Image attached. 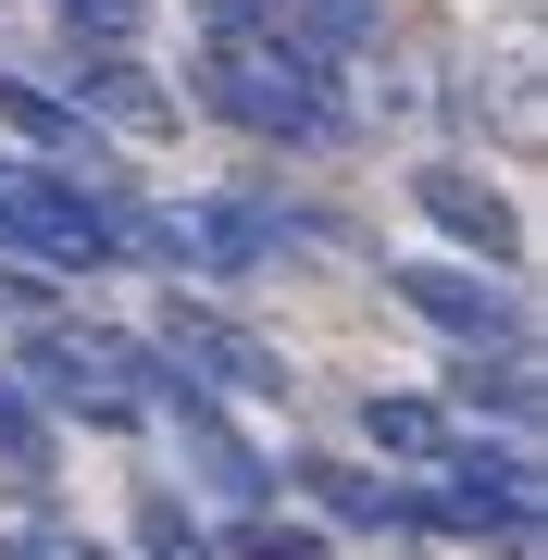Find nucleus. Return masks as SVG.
I'll list each match as a JSON object with an SVG mask.
<instances>
[{
	"label": "nucleus",
	"instance_id": "nucleus-1",
	"mask_svg": "<svg viewBox=\"0 0 548 560\" xmlns=\"http://www.w3.org/2000/svg\"><path fill=\"white\" fill-rule=\"evenodd\" d=\"M187 101L237 138H287V150H337L349 125V75H325L300 38H200L187 50Z\"/></svg>",
	"mask_w": 548,
	"mask_h": 560
},
{
	"label": "nucleus",
	"instance_id": "nucleus-2",
	"mask_svg": "<svg viewBox=\"0 0 548 560\" xmlns=\"http://www.w3.org/2000/svg\"><path fill=\"white\" fill-rule=\"evenodd\" d=\"M125 361H138V324H25L13 337V386L50 423H88V436H138V399H125Z\"/></svg>",
	"mask_w": 548,
	"mask_h": 560
},
{
	"label": "nucleus",
	"instance_id": "nucleus-3",
	"mask_svg": "<svg viewBox=\"0 0 548 560\" xmlns=\"http://www.w3.org/2000/svg\"><path fill=\"white\" fill-rule=\"evenodd\" d=\"M411 212L436 224L448 249L474 261V275H499V287H524V261H536V224H524V200L487 175V162H411Z\"/></svg>",
	"mask_w": 548,
	"mask_h": 560
},
{
	"label": "nucleus",
	"instance_id": "nucleus-4",
	"mask_svg": "<svg viewBox=\"0 0 548 560\" xmlns=\"http://www.w3.org/2000/svg\"><path fill=\"white\" fill-rule=\"evenodd\" d=\"M386 300H399L411 324H436L448 349H499V361H536V312H524V287L474 275V261H386Z\"/></svg>",
	"mask_w": 548,
	"mask_h": 560
},
{
	"label": "nucleus",
	"instance_id": "nucleus-5",
	"mask_svg": "<svg viewBox=\"0 0 548 560\" xmlns=\"http://www.w3.org/2000/svg\"><path fill=\"white\" fill-rule=\"evenodd\" d=\"M150 349H163V361H175L187 386H212V399H287V386H300L275 337H249L237 312L187 300V287H163V337H150Z\"/></svg>",
	"mask_w": 548,
	"mask_h": 560
},
{
	"label": "nucleus",
	"instance_id": "nucleus-6",
	"mask_svg": "<svg viewBox=\"0 0 548 560\" xmlns=\"http://www.w3.org/2000/svg\"><path fill=\"white\" fill-rule=\"evenodd\" d=\"M0 187H13V212H25V237H38L50 275H113V187H88V175H62V162H13L0 150Z\"/></svg>",
	"mask_w": 548,
	"mask_h": 560
},
{
	"label": "nucleus",
	"instance_id": "nucleus-7",
	"mask_svg": "<svg viewBox=\"0 0 548 560\" xmlns=\"http://www.w3.org/2000/svg\"><path fill=\"white\" fill-rule=\"evenodd\" d=\"M436 499H448V523L462 536H499L511 560H536V536H548V511H536V448H499V436H448V460H436Z\"/></svg>",
	"mask_w": 548,
	"mask_h": 560
},
{
	"label": "nucleus",
	"instance_id": "nucleus-8",
	"mask_svg": "<svg viewBox=\"0 0 548 560\" xmlns=\"http://www.w3.org/2000/svg\"><path fill=\"white\" fill-rule=\"evenodd\" d=\"M300 237V212L263 200V187H200V200H175V249H187V275H263V261Z\"/></svg>",
	"mask_w": 548,
	"mask_h": 560
},
{
	"label": "nucleus",
	"instance_id": "nucleus-9",
	"mask_svg": "<svg viewBox=\"0 0 548 560\" xmlns=\"http://www.w3.org/2000/svg\"><path fill=\"white\" fill-rule=\"evenodd\" d=\"M462 113L487 125L511 162H536V150H548V101H536V25H511L499 50H474V62H462Z\"/></svg>",
	"mask_w": 548,
	"mask_h": 560
},
{
	"label": "nucleus",
	"instance_id": "nucleus-10",
	"mask_svg": "<svg viewBox=\"0 0 548 560\" xmlns=\"http://www.w3.org/2000/svg\"><path fill=\"white\" fill-rule=\"evenodd\" d=\"M424 399L462 423V411H487L499 423V448H536V361H499V349H448V374L424 386Z\"/></svg>",
	"mask_w": 548,
	"mask_h": 560
},
{
	"label": "nucleus",
	"instance_id": "nucleus-11",
	"mask_svg": "<svg viewBox=\"0 0 548 560\" xmlns=\"http://www.w3.org/2000/svg\"><path fill=\"white\" fill-rule=\"evenodd\" d=\"M0 125H13V162H62V175H88V162L113 150L101 125H75V101L38 88V75H0Z\"/></svg>",
	"mask_w": 548,
	"mask_h": 560
},
{
	"label": "nucleus",
	"instance_id": "nucleus-12",
	"mask_svg": "<svg viewBox=\"0 0 548 560\" xmlns=\"http://www.w3.org/2000/svg\"><path fill=\"white\" fill-rule=\"evenodd\" d=\"M62 101H75V125H163L175 113L125 50H75V62H62Z\"/></svg>",
	"mask_w": 548,
	"mask_h": 560
},
{
	"label": "nucleus",
	"instance_id": "nucleus-13",
	"mask_svg": "<svg viewBox=\"0 0 548 560\" xmlns=\"http://www.w3.org/2000/svg\"><path fill=\"white\" fill-rule=\"evenodd\" d=\"M448 436H462V423H448L424 386H374V399H362V448H386L399 474H436V460H448Z\"/></svg>",
	"mask_w": 548,
	"mask_h": 560
},
{
	"label": "nucleus",
	"instance_id": "nucleus-14",
	"mask_svg": "<svg viewBox=\"0 0 548 560\" xmlns=\"http://www.w3.org/2000/svg\"><path fill=\"white\" fill-rule=\"evenodd\" d=\"M287 486H300L325 523H349V536H386V474H362V460H337V448H300L287 460Z\"/></svg>",
	"mask_w": 548,
	"mask_h": 560
},
{
	"label": "nucleus",
	"instance_id": "nucleus-15",
	"mask_svg": "<svg viewBox=\"0 0 548 560\" xmlns=\"http://www.w3.org/2000/svg\"><path fill=\"white\" fill-rule=\"evenodd\" d=\"M212 560H337V536L312 511H237V523H212Z\"/></svg>",
	"mask_w": 548,
	"mask_h": 560
},
{
	"label": "nucleus",
	"instance_id": "nucleus-16",
	"mask_svg": "<svg viewBox=\"0 0 548 560\" xmlns=\"http://www.w3.org/2000/svg\"><path fill=\"white\" fill-rule=\"evenodd\" d=\"M0 474H13V486H50V474H62V423L25 399L13 374H0Z\"/></svg>",
	"mask_w": 548,
	"mask_h": 560
},
{
	"label": "nucleus",
	"instance_id": "nucleus-17",
	"mask_svg": "<svg viewBox=\"0 0 548 560\" xmlns=\"http://www.w3.org/2000/svg\"><path fill=\"white\" fill-rule=\"evenodd\" d=\"M125 536H138V560H212V523L175 499V486H150L138 499V523H125Z\"/></svg>",
	"mask_w": 548,
	"mask_h": 560
},
{
	"label": "nucleus",
	"instance_id": "nucleus-18",
	"mask_svg": "<svg viewBox=\"0 0 548 560\" xmlns=\"http://www.w3.org/2000/svg\"><path fill=\"white\" fill-rule=\"evenodd\" d=\"M62 13V50H125L138 38V0H50Z\"/></svg>",
	"mask_w": 548,
	"mask_h": 560
},
{
	"label": "nucleus",
	"instance_id": "nucleus-19",
	"mask_svg": "<svg viewBox=\"0 0 548 560\" xmlns=\"http://www.w3.org/2000/svg\"><path fill=\"white\" fill-rule=\"evenodd\" d=\"M187 13H200V38H275L287 0H187Z\"/></svg>",
	"mask_w": 548,
	"mask_h": 560
},
{
	"label": "nucleus",
	"instance_id": "nucleus-20",
	"mask_svg": "<svg viewBox=\"0 0 548 560\" xmlns=\"http://www.w3.org/2000/svg\"><path fill=\"white\" fill-rule=\"evenodd\" d=\"M0 560H50V536H0Z\"/></svg>",
	"mask_w": 548,
	"mask_h": 560
}]
</instances>
